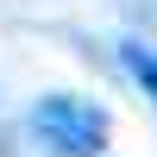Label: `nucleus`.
<instances>
[{
  "mask_svg": "<svg viewBox=\"0 0 157 157\" xmlns=\"http://www.w3.org/2000/svg\"><path fill=\"white\" fill-rule=\"evenodd\" d=\"M120 63H126V75L145 88V101L157 107V50H151V44H138V38H126V44H120Z\"/></svg>",
  "mask_w": 157,
  "mask_h": 157,
  "instance_id": "f03ea898",
  "label": "nucleus"
},
{
  "mask_svg": "<svg viewBox=\"0 0 157 157\" xmlns=\"http://www.w3.org/2000/svg\"><path fill=\"white\" fill-rule=\"evenodd\" d=\"M32 126H38V138H44L57 157H101L107 151V113L88 107V101H75V94L38 101Z\"/></svg>",
  "mask_w": 157,
  "mask_h": 157,
  "instance_id": "f257e3e1",
  "label": "nucleus"
}]
</instances>
